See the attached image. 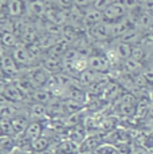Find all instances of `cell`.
I'll use <instances>...</instances> for the list:
<instances>
[{"instance_id": "obj_14", "label": "cell", "mask_w": 153, "mask_h": 154, "mask_svg": "<svg viewBox=\"0 0 153 154\" xmlns=\"http://www.w3.org/2000/svg\"><path fill=\"white\" fill-rule=\"evenodd\" d=\"M48 147H51V140H50V137H46L43 134L31 142V150L36 154L48 149Z\"/></svg>"}, {"instance_id": "obj_19", "label": "cell", "mask_w": 153, "mask_h": 154, "mask_svg": "<svg viewBox=\"0 0 153 154\" xmlns=\"http://www.w3.org/2000/svg\"><path fill=\"white\" fill-rule=\"evenodd\" d=\"M146 55H148V51H146L142 46H140V44H133V46H132L130 58L136 59V60H138V62H141V63H142V60L146 58Z\"/></svg>"}, {"instance_id": "obj_30", "label": "cell", "mask_w": 153, "mask_h": 154, "mask_svg": "<svg viewBox=\"0 0 153 154\" xmlns=\"http://www.w3.org/2000/svg\"><path fill=\"white\" fill-rule=\"evenodd\" d=\"M0 118H2V117H0Z\"/></svg>"}, {"instance_id": "obj_13", "label": "cell", "mask_w": 153, "mask_h": 154, "mask_svg": "<svg viewBox=\"0 0 153 154\" xmlns=\"http://www.w3.org/2000/svg\"><path fill=\"white\" fill-rule=\"evenodd\" d=\"M28 114H30L34 119L43 121L45 118H47V105L40 103V102H35L30 107V112H28Z\"/></svg>"}, {"instance_id": "obj_3", "label": "cell", "mask_w": 153, "mask_h": 154, "mask_svg": "<svg viewBox=\"0 0 153 154\" xmlns=\"http://www.w3.org/2000/svg\"><path fill=\"white\" fill-rule=\"evenodd\" d=\"M89 29V35L90 38H93L97 42H108L110 40V26H109L108 22L102 20V22L97 23V24H93L92 27L87 28Z\"/></svg>"}, {"instance_id": "obj_23", "label": "cell", "mask_w": 153, "mask_h": 154, "mask_svg": "<svg viewBox=\"0 0 153 154\" xmlns=\"http://www.w3.org/2000/svg\"><path fill=\"white\" fill-rule=\"evenodd\" d=\"M73 5H76L79 8H86L89 5H92V2L90 0H71Z\"/></svg>"}, {"instance_id": "obj_6", "label": "cell", "mask_w": 153, "mask_h": 154, "mask_svg": "<svg viewBox=\"0 0 153 154\" xmlns=\"http://www.w3.org/2000/svg\"><path fill=\"white\" fill-rule=\"evenodd\" d=\"M27 10L26 5V0H7L5 4V12L10 15V17L16 19V17H22L23 14Z\"/></svg>"}, {"instance_id": "obj_9", "label": "cell", "mask_w": 153, "mask_h": 154, "mask_svg": "<svg viewBox=\"0 0 153 154\" xmlns=\"http://www.w3.org/2000/svg\"><path fill=\"white\" fill-rule=\"evenodd\" d=\"M43 121H36V119H32L28 122V125L26 126L24 131H23V135H24L27 140H30L31 142L34 140H36L38 137L43 134Z\"/></svg>"}, {"instance_id": "obj_27", "label": "cell", "mask_w": 153, "mask_h": 154, "mask_svg": "<svg viewBox=\"0 0 153 154\" xmlns=\"http://www.w3.org/2000/svg\"><path fill=\"white\" fill-rule=\"evenodd\" d=\"M148 31H151V32H153V23H152V24H151V27H149V29H148Z\"/></svg>"}, {"instance_id": "obj_7", "label": "cell", "mask_w": 153, "mask_h": 154, "mask_svg": "<svg viewBox=\"0 0 153 154\" xmlns=\"http://www.w3.org/2000/svg\"><path fill=\"white\" fill-rule=\"evenodd\" d=\"M0 67H2L3 72L8 76L17 75L20 72V67L17 66V63L15 62V59L12 58L11 54H5L4 56L0 58Z\"/></svg>"}, {"instance_id": "obj_1", "label": "cell", "mask_w": 153, "mask_h": 154, "mask_svg": "<svg viewBox=\"0 0 153 154\" xmlns=\"http://www.w3.org/2000/svg\"><path fill=\"white\" fill-rule=\"evenodd\" d=\"M109 26H110V38L111 39H116V40L120 39V38H121L123 34H126L130 28L136 27L134 20L129 19L128 15H126L125 17H122V19H118V20H116V22L109 23Z\"/></svg>"}, {"instance_id": "obj_12", "label": "cell", "mask_w": 153, "mask_h": 154, "mask_svg": "<svg viewBox=\"0 0 153 154\" xmlns=\"http://www.w3.org/2000/svg\"><path fill=\"white\" fill-rule=\"evenodd\" d=\"M46 2L45 0H28V11L34 15V16L42 19L46 12Z\"/></svg>"}, {"instance_id": "obj_10", "label": "cell", "mask_w": 153, "mask_h": 154, "mask_svg": "<svg viewBox=\"0 0 153 154\" xmlns=\"http://www.w3.org/2000/svg\"><path fill=\"white\" fill-rule=\"evenodd\" d=\"M99 76V72H95V71L90 70L89 67H87L86 70H83L82 72L78 74V78H76V82H78V85L81 86V87H87L89 88L90 86H92L94 82L97 81V78Z\"/></svg>"}, {"instance_id": "obj_11", "label": "cell", "mask_w": 153, "mask_h": 154, "mask_svg": "<svg viewBox=\"0 0 153 154\" xmlns=\"http://www.w3.org/2000/svg\"><path fill=\"white\" fill-rule=\"evenodd\" d=\"M142 35H144V31L142 29H140V28H137V27H133V28H130L126 34H123L120 39H117V40H121V42H125V43H129V44H138L140 43V40H141V38H142Z\"/></svg>"}, {"instance_id": "obj_25", "label": "cell", "mask_w": 153, "mask_h": 154, "mask_svg": "<svg viewBox=\"0 0 153 154\" xmlns=\"http://www.w3.org/2000/svg\"><path fill=\"white\" fill-rule=\"evenodd\" d=\"M146 115H149V118H153V103H151V106H149V110Z\"/></svg>"}, {"instance_id": "obj_2", "label": "cell", "mask_w": 153, "mask_h": 154, "mask_svg": "<svg viewBox=\"0 0 153 154\" xmlns=\"http://www.w3.org/2000/svg\"><path fill=\"white\" fill-rule=\"evenodd\" d=\"M102 15H104L105 22L111 23V22H116V20L125 17L128 15V10H126L125 5L121 2H113L106 10L102 11Z\"/></svg>"}, {"instance_id": "obj_15", "label": "cell", "mask_w": 153, "mask_h": 154, "mask_svg": "<svg viewBox=\"0 0 153 154\" xmlns=\"http://www.w3.org/2000/svg\"><path fill=\"white\" fill-rule=\"evenodd\" d=\"M121 67L126 74H133V72H140V71L142 70L144 64L133 58H128V59H125V60H122Z\"/></svg>"}, {"instance_id": "obj_20", "label": "cell", "mask_w": 153, "mask_h": 154, "mask_svg": "<svg viewBox=\"0 0 153 154\" xmlns=\"http://www.w3.org/2000/svg\"><path fill=\"white\" fill-rule=\"evenodd\" d=\"M140 74L145 78V81L148 82V83L153 85V64H148V66L142 67V70L140 71Z\"/></svg>"}, {"instance_id": "obj_26", "label": "cell", "mask_w": 153, "mask_h": 154, "mask_svg": "<svg viewBox=\"0 0 153 154\" xmlns=\"http://www.w3.org/2000/svg\"><path fill=\"white\" fill-rule=\"evenodd\" d=\"M148 12H149V15H151L152 19H153V3H151V4L148 5Z\"/></svg>"}, {"instance_id": "obj_16", "label": "cell", "mask_w": 153, "mask_h": 154, "mask_svg": "<svg viewBox=\"0 0 153 154\" xmlns=\"http://www.w3.org/2000/svg\"><path fill=\"white\" fill-rule=\"evenodd\" d=\"M113 48H114L116 54L118 55V58L121 59V60H125V59L130 58V54H132V44L118 40V42L116 43V46H114Z\"/></svg>"}, {"instance_id": "obj_4", "label": "cell", "mask_w": 153, "mask_h": 154, "mask_svg": "<svg viewBox=\"0 0 153 154\" xmlns=\"http://www.w3.org/2000/svg\"><path fill=\"white\" fill-rule=\"evenodd\" d=\"M87 67L99 74H108L110 71V63L104 55H90L87 56Z\"/></svg>"}, {"instance_id": "obj_29", "label": "cell", "mask_w": 153, "mask_h": 154, "mask_svg": "<svg viewBox=\"0 0 153 154\" xmlns=\"http://www.w3.org/2000/svg\"><path fill=\"white\" fill-rule=\"evenodd\" d=\"M141 2H142V0H141Z\"/></svg>"}, {"instance_id": "obj_22", "label": "cell", "mask_w": 153, "mask_h": 154, "mask_svg": "<svg viewBox=\"0 0 153 154\" xmlns=\"http://www.w3.org/2000/svg\"><path fill=\"white\" fill-rule=\"evenodd\" d=\"M111 0H94V3H93V7L94 8H97V10H99V11H104V10H106V8L109 7V5L111 4Z\"/></svg>"}, {"instance_id": "obj_18", "label": "cell", "mask_w": 153, "mask_h": 154, "mask_svg": "<svg viewBox=\"0 0 153 154\" xmlns=\"http://www.w3.org/2000/svg\"><path fill=\"white\" fill-rule=\"evenodd\" d=\"M59 38L61 36H55V35H50V34H46L45 32L43 35H40V36L38 38V44L40 46L42 50H47V51H48V50L58 42Z\"/></svg>"}, {"instance_id": "obj_5", "label": "cell", "mask_w": 153, "mask_h": 154, "mask_svg": "<svg viewBox=\"0 0 153 154\" xmlns=\"http://www.w3.org/2000/svg\"><path fill=\"white\" fill-rule=\"evenodd\" d=\"M12 58L15 59V62L17 63V66L22 69V67H30L32 63V59L30 56V52H28L27 47L23 43H19L16 47L12 48Z\"/></svg>"}, {"instance_id": "obj_8", "label": "cell", "mask_w": 153, "mask_h": 154, "mask_svg": "<svg viewBox=\"0 0 153 154\" xmlns=\"http://www.w3.org/2000/svg\"><path fill=\"white\" fill-rule=\"evenodd\" d=\"M102 20H104L102 11L94 8L93 5H89V7L83 8V24L86 26L87 28L92 27L93 24H97V23L102 22Z\"/></svg>"}, {"instance_id": "obj_21", "label": "cell", "mask_w": 153, "mask_h": 154, "mask_svg": "<svg viewBox=\"0 0 153 154\" xmlns=\"http://www.w3.org/2000/svg\"><path fill=\"white\" fill-rule=\"evenodd\" d=\"M120 2L125 5V8L128 10V14H130L132 11L137 10V8L141 5V0H120Z\"/></svg>"}, {"instance_id": "obj_24", "label": "cell", "mask_w": 153, "mask_h": 154, "mask_svg": "<svg viewBox=\"0 0 153 154\" xmlns=\"http://www.w3.org/2000/svg\"><path fill=\"white\" fill-rule=\"evenodd\" d=\"M5 4H7V0H0V14L5 12Z\"/></svg>"}, {"instance_id": "obj_17", "label": "cell", "mask_w": 153, "mask_h": 154, "mask_svg": "<svg viewBox=\"0 0 153 154\" xmlns=\"http://www.w3.org/2000/svg\"><path fill=\"white\" fill-rule=\"evenodd\" d=\"M17 39H19V38L11 31H2L0 32V42L4 44L5 47H10V48L16 47L17 44L20 43V40H17Z\"/></svg>"}, {"instance_id": "obj_28", "label": "cell", "mask_w": 153, "mask_h": 154, "mask_svg": "<svg viewBox=\"0 0 153 154\" xmlns=\"http://www.w3.org/2000/svg\"><path fill=\"white\" fill-rule=\"evenodd\" d=\"M151 63H152V64H153V59H152V62H151Z\"/></svg>"}]
</instances>
